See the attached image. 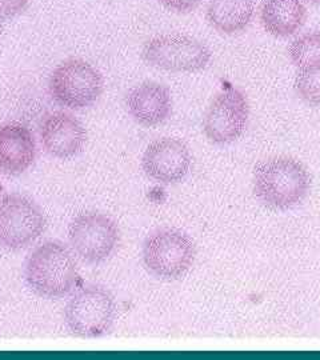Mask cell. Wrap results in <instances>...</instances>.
<instances>
[{
	"mask_svg": "<svg viewBox=\"0 0 320 360\" xmlns=\"http://www.w3.org/2000/svg\"><path fill=\"white\" fill-rule=\"evenodd\" d=\"M255 198L272 211H288L299 206L311 190L307 168L290 156H274L254 169Z\"/></svg>",
	"mask_w": 320,
	"mask_h": 360,
	"instance_id": "1",
	"label": "cell"
},
{
	"mask_svg": "<svg viewBox=\"0 0 320 360\" xmlns=\"http://www.w3.org/2000/svg\"><path fill=\"white\" fill-rule=\"evenodd\" d=\"M28 288L44 299H60L74 291L79 281L77 260L59 240H49L32 251L25 267Z\"/></svg>",
	"mask_w": 320,
	"mask_h": 360,
	"instance_id": "2",
	"label": "cell"
},
{
	"mask_svg": "<svg viewBox=\"0 0 320 360\" xmlns=\"http://www.w3.org/2000/svg\"><path fill=\"white\" fill-rule=\"evenodd\" d=\"M196 257L195 243L186 232L160 229L143 243L146 269L160 281H179L191 270Z\"/></svg>",
	"mask_w": 320,
	"mask_h": 360,
	"instance_id": "3",
	"label": "cell"
},
{
	"mask_svg": "<svg viewBox=\"0 0 320 360\" xmlns=\"http://www.w3.org/2000/svg\"><path fill=\"white\" fill-rule=\"evenodd\" d=\"M104 90L102 72L82 59H68L52 71L49 92L55 103L84 110L96 103Z\"/></svg>",
	"mask_w": 320,
	"mask_h": 360,
	"instance_id": "4",
	"label": "cell"
},
{
	"mask_svg": "<svg viewBox=\"0 0 320 360\" xmlns=\"http://www.w3.org/2000/svg\"><path fill=\"white\" fill-rule=\"evenodd\" d=\"M116 302L110 291L101 285H89L67 302L64 323L71 334L82 338H99L107 334L116 319Z\"/></svg>",
	"mask_w": 320,
	"mask_h": 360,
	"instance_id": "5",
	"label": "cell"
},
{
	"mask_svg": "<svg viewBox=\"0 0 320 360\" xmlns=\"http://www.w3.org/2000/svg\"><path fill=\"white\" fill-rule=\"evenodd\" d=\"M46 230V217L32 199L20 193L0 198V247L20 251L34 245Z\"/></svg>",
	"mask_w": 320,
	"mask_h": 360,
	"instance_id": "6",
	"label": "cell"
},
{
	"mask_svg": "<svg viewBox=\"0 0 320 360\" xmlns=\"http://www.w3.org/2000/svg\"><path fill=\"white\" fill-rule=\"evenodd\" d=\"M141 56L144 62L168 72H198L210 65L212 53L198 39L186 35H160L148 40Z\"/></svg>",
	"mask_w": 320,
	"mask_h": 360,
	"instance_id": "7",
	"label": "cell"
},
{
	"mask_svg": "<svg viewBox=\"0 0 320 360\" xmlns=\"http://www.w3.org/2000/svg\"><path fill=\"white\" fill-rule=\"evenodd\" d=\"M68 240L82 260L99 264L115 254L120 231L115 220L101 212L80 214L68 226Z\"/></svg>",
	"mask_w": 320,
	"mask_h": 360,
	"instance_id": "8",
	"label": "cell"
},
{
	"mask_svg": "<svg viewBox=\"0 0 320 360\" xmlns=\"http://www.w3.org/2000/svg\"><path fill=\"white\" fill-rule=\"evenodd\" d=\"M250 105L243 92L235 87L219 92L205 111L203 129L210 142L230 144L238 141L248 124Z\"/></svg>",
	"mask_w": 320,
	"mask_h": 360,
	"instance_id": "9",
	"label": "cell"
},
{
	"mask_svg": "<svg viewBox=\"0 0 320 360\" xmlns=\"http://www.w3.org/2000/svg\"><path fill=\"white\" fill-rule=\"evenodd\" d=\"M192 156L187 144L177 138H160L148 144L141 158L143 172L162 184H175L190 174Z\"/></svg>",
	"mask_w": 320,
	"mask_h": 360,
	"instance_id": "10",
	"label": "cell"
},
{
	"mask_svg": "<svg viewBox=\"0 0 320 360\" xmlns=\"http://www.w3.org/2000/svg\"><path fill=\"white\" fill-rule=\"evenodd\" d=\"M43 150L56 159H71L82 153L87 131L77 117L64 111L50 112L40 123Z\"/></svg>",
	"mask_w": 320,
	"mask_h": 360,
	"instance_id": "11",
	"label": "cell"
},
{
	"mask_svg": "<svg viewBox=\"0 0 320 360\" xmlns=\"http://www.w3.org/2000/svg\"><path fill=\"white\" fill-rule=\"evenodd\" d=\"M126 107L129 116L141 126L163 124L172 114L171 91L165 84L144 82L128 92Z\"/></svg>",
	"mask_w": 320,
	"mask_h": 360,
	"instance_id": "12",
	"label": "cell"
},
{
	"mask_svg": "<svg viewBox=\"0 0 320 360\" xmlns=\"http://www.w3.org/2000/svg\"><path fill=\"white\" fill-rule=\"evenodd\" d=\"M37 158V142L31 129L10 122L0 124V174L18 176L32 166Z\"/></svg>",
	"mask_w": 320,
	"mask_h": 360,
	"instance_id": "13",
	"label": "cell"
},
{
	"mask_svg": "<svg viewBox=\"0 0 320 360\" xmlns=\"http://www.w3.org/2000/svg\"><path fill=\"white\" fill-rule=\"evenodd\" d=\"M307 19V10L302 0H263L260 22L269 35L288 38L295 35Z\"/></svg>",
	"mask_w": 320,
	"mask_h": 360,
	"instance_id": "14",
	"label": "cell"
},
{
	"mask_svg": "<svg viewBox=\"0 0 320 360\" xmlns=\"http://www.w3.org/2000/svg\"><path fill=\"white\" fill-rule=\"evenodd\" d=\"M254 11V0H208L205 18L215 31L233 35L248 27Z\"/></svg>",
	"mask_w": 320,
	"mask_h": 360,
	"instance_id": "15",
	"label": "cell"
},
{
	"mask_svg": "<svg viewBox=\"0 0 320 360\" xmlns=\"http://www.w3.org/2000/svg\"><path fill=\"white\" fill-rule=\"evenodd\" d=\"M288 56L297 72L311 71L320 67V32L312 31L293 40Z\"/></svg>",
	"mask_w": 320,
	"mask_h": 360,
	"instance_id": "16",
	"label": "cell"
},
{
	"mask_svg": "<svg viewBox=\"0 0 320 360\" xmlns=\"http://www.w3.org/2000/svg\"><path fill=\"white\" fill-rule=\"evenodd\" d=\"M295 90L297 96L311 105H320V67L297 72L295 79Z\"/></svg>",
	"mask_w": 320,
	"mask_h": 360,
	"instance_id": "17",
	"label": "cell"
},
{
	"mask_svg": "<svg viewBox=\"0 0 320 360\" xmlns=\"http://www.w3.org/2000/svg\"><path fill=\"white\" fill-rule=\"evenodd\" d=\"M167 10L177 13H190L195 11L202 0H159Z\"/></svg>",
	"mask_w": 320,
	"mask_h": 360,
	"instance_id": "18",
	"label": "cell"
},
{
	"mask_svg": "<svg viewBox=\"0 0 320 360\" xmlns=\"http://www.w3.org/2000/svg\"><path fill=\"white\" fill-rule=\"evenodd\" d=\"M30 0H0V13L3 18H15L26 11Z\"/></svg>",
	"mask_w": 320,
	"mask_h": 360,
	"instance_id": "19",
	"label": "cell"
},
{
	"mask_svg": "<svg viewBox=\"0 0 320 360\" xmlns=\"http://www.w3.org/2000/svg\"><path fill=\"white\" fill-rule=\"evenodd\" d=\"M1 30H3V16L0 13V34H1Z\"/></svg>",
	"mask_w": 320,
	"mask_h": 360,
	"instance_id": "20",
	"label": "cell"
},
{
	"mask_svg": "<svg viewBox=\"0 0 320 360\" xmlns=\"http://www.w3.org/2000/svg\"><path fill=\"white\" fill-rule=\"evenodd\" d=\"M307 1L312 3V4H318V6H320V0H307Z\"/></svg>",
	"mask_w": 320,
	"mask_h": 360,
	"instance_id": "21",
	"label": "cell"
}]
</instances>
